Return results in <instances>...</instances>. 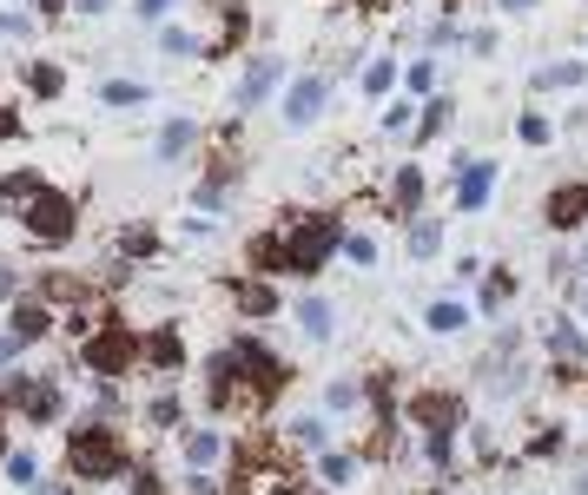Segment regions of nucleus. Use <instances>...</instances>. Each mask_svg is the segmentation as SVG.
<instances>
[{"mask_svg":"<svg viewBox=\"0 0 588 495\" xmlns=\"http://www.w3.org/2000/svg\"><path fill=\"white\" fill-rule=\"evenodd\" d=\"M66 475H73V482H113V475H133L126 436H120L107 417L73 423V436H66Z\"/></svg>","mask_w":588,"mask_h":495,"instance_id":"1","label":"nucleus"},{"mask_svg":"<svg viewBox=\"0 0 588 495\" xmlns=\"http://www.w3.org/2000/svg\"><path fill=\"white\" fill-rule=\"evenodd\" d=\"M133 364H146V338H139L133 323L107 317L100 330H87V344H79V370H87V377H100V383H120Z\"/></svg>","mask_w":588,"mask_h":495,"instance_id":"2","label":"nucleus"},{"mask_svg":"<svg viewBox=\"0 0 588 495\" xmlns=\"http://www.w3.org/2000/svg\"><path fill=\"white\" fill-rule=\"evenodd\" d=\"M338 252H345V231H338V218H330V212L298 218V225L285 231V271H298V278H317Z\"/></svg>","mask_w":588,"mask_h":495,"instance_id":"3","label":"nucleus"},{"mask_svg":"<svg viewBox=\"0 0 588 495\" xmlns=\"http://www.w3.org/2000/svg\"><path fill=\"white\" fill-rule=\"evenodd\" d=\"M0 403L8 409H21V423H34V430H47V423H60V409H66V390H60V377H0Z\"/></svg>","mask_w":588,"mask_h":495,"instance_id":"4","label":"nucleus"},{"mask_svg":"<svg viewBox=\"0 0 588 495\" xmlns=\"http://www.w3.org/2000/svg\"><path fill=\"white\" fill-rule=\"evenodd\" d=\"M403 417L424 430V436H456V430L470 423V403H463L456 390H416V396L403 403Z\"/></svg>","mask_w":588,"mask_h":495,"instance_id":"5","label":"nucleus"},{"mask_svg":"<svg viewBox=\"0 0 588 495\" xmlns=\"http://www.w3.org/2000/svg\"><path fill=\"white\" fill-rule=\"evenodd\" d=\"M73 199H60V192H40L34 205H27V231L40 238V244H66L73 238Z\"/></svg>","mask_w":588,"mask_h":495,"instance_id":"6","label":"nucleus"},{"mask_svg":"<svg viewBox=\"0 0 588 495\" xmlns=\"http://www.w3.org/2000/svg\"><path fill=\"white\" fill-rule=\"evenodd\" d=\"M278 79H285V60H278V53L251 60V66H245V79H238V106H265Z\"/></svg>","mask_w":588,"mask_h":495,"instance_id":"7","label":"nucleus"},{"mask_svg":"<svg viewBox=\"0 0 588 495\" xmlns=\"http://www.w3.org/2000/svg\"><path fill=\"white\" fill-rule=\"evenodd\" d=\"M146 364L152 370H186V338H179V323H159V330H146Z\"/></svg>","mask_w":588,"mask_h":495,"instance_id":"8","label":"nucleus"},{"mask_svg":"<svg viewBox=\"0 0 588 495\" xmlns=\"http://www.w3.org/2000/svg\"><path fill=\"white\" fill-rule=\"evenodd\" d=\"M324 93H330L324 73H304L298 87H291V100H285V119H291V126H311V119L324 113Z\"/></svg>","mask_w":588,"mask_h":495,"instance_id":"9","label":"nucleus"},{"mask_svg":"<svg viewBox=\"0 0 588 495\" xmlns=\"http://www.w3.org/2000/svg\"><path fill=\"white\" fill-rule=\"evenodd\" d=\"M179 449H186V469H199V475H212V469L225 462V436H218V430H186Z\"/></svg>","mask_w":588,"mask_h":495,"instance_id":"10","label":"nucleus"},{"mask_svg":"<svg viewBox=\"0 0 588 495\" xmlns=\"http://www.w3.org/2000/svg\"><path fill=\"white\" fill-rule=\"evenodd\" d=\"M8 330H14L21 344H40L47 330H53V310H47V297H40V291H34V297H21V304H14V323H8Z\"/></svg>","mask_w":588,"mask_h":495,"instance_id":"11","label":"nucleus"},{"mask_svg":"<svg viewBox=\"0 0 588 495\" xmlns=\"http://www.w3.org/2000/svg\"><path fill=\"white\" fill-rule=\"evenodd\" d=\"M549 351H555L562 364H588V330H581L575 317H549Z\"/></svg>","mask_w":588,"mask_h":495,"instance_id":"12","label":"nucleus"},{"mask_svg":"<svg viewBox=\"0 0 588 495\" xmlns=\"http://www.w3.org/2000/svg\"><path fill=\"white\" fill-rule=\"evenodd\" d=\"M581 218H588V186H555L549 192V225L555 231H575Z\"/></svg>","mask_w":588,"mask_h":495,"instance_id":"13","label":"nucleus"},{"mask_svg":"<svg viewBox=\"0 0 588 495\" xmlns=\"http://www.w3.org/2000/svg\"><path fill=\"white\" fill-rule=\"evenodd\" d=\"M489 192H496V165H489V158L463 165V186H456V205H463V212H483V205H489Z\"/></svg>","mask_w":588,"mask_h":495,"instance_id":"14","label":"nucleus"},{"mask_svg":"<svg viewBox=\"0 0 588 495\" xmlns=\"http://www.w3.org/2000/svg\"><path fill=\"white\" fill-rule=\"evenodd\" d=\"M298 330H304L311 344H324L330 330H338V310H330L324 297H304V304H298Z\"/></svg>","mask_w":588,"mask_h":495,"instance_id":"15","label":"nucleus"},{"mask_svg":"<svg viewBox=\"0 0 588 495\" xmlns=\"http://www.w3.org/2000/svg\"><path fill=\"white\" fill-rule=\"evenodd\" d=\"M232 297H238V310H245V317H272V310H278V291H272L265 278H245V284H232Z\"/></svg>","mask_w":588,"mask_h":495,"instance_id":"16","label":"nucleus"},{"mask_svg":"<svg viewBox=\"0 0 588 495\" xmlns=\"http://www.w3.org/2000/svg\"><path fill=\"white\" fill-rule=\"evenodd\" d=\"M424 323L437 330V338H456V330L470 323V304H463V297H437V304L424 310Z\"/></svg>","mask_w":588,"mask_h":495,"instance_id":"17","label":"nucleus"},{"mask_svg":"<svg viewBox=\"0 0 588 495\" xmlns=\"http://www.w3.org/2000/svg\"><path fill=\"white\" fill-rule=\"evenodd\" d=\"M317 475H324L330 488H351V482H358V456H351V449H324V456H317Z\"/></svg>","mask_w":588,"mask_h":495,"instance_id":"18","label":"nucleus"},{"mask_svg":"<svg viewBox=\"0 0 588 495\" xmlns=\"http://www.w3.org/2000/svg\"><path fill=\"white\" fill-rule=\"evenodd\" d=\"M251 271H285V231H259V238H251Z\"/></svg>","mask_w":588,"mask_h":495,"instance_id":"19","label":"nucleus"},{"mask_svg":"<svg viewBox=\"0 0 588 495\" xmlns=\"http://www.w3.org/2000/svg\"><path fill=\"white\" fill-rule=\"evenodd\" d=\"M437 244H443V225H437V218H416V225H410V258H416V265H430Z\"/></svg>","mask_w":588,"mask_h":495,"instance_id":"20","label":"nucleus"},{"mask_svg":"<svg viewBox=\"0 0 588 495\" xmlns=\"http://www.w3.org/2000/svg\"><path fill=\"white\" fill-rule=\"evenodd\" d=\"M510 297H516V271H489V278H483V297H476V310H489V317H496V310L510 304Z\"/></svg>","mask_w":588,"mask_h":495,"instance_id":"21","label":"nucleus"},{"mask_svg":"<svg viewBox=\"0 0 588 495\" xmlns=\"http://www.w3.org/2000/svg\"><path fill=\"white\" fill-rule=\"evenodd\" d=\"M358 403H364V383H358V377H338V383L324 390V409H330V417H351Z\"/></svg>","mask_w":588,"mask_h":495,"instance_id":"22","label":"nucleus"},{"mask_svg":"<svg viewBox=\"0 0 588 495\" xmlns=\"http://www.w3.org/2000/svg\"><path fill=\"white\" fill-rule=\"evenodd\" d=\"M192 139H199V126H192V119H173V126L159 132V158H186Z\"/></svg>","mask_w":588,"mask_h":495,"instance_id":"23","label":"nucleus"},{"mask_svg":"<svg viewBox=\"0 0 588 495\" xmlns=\"http://www.w3.org/2000/svg\"><path fill=\"white\" fill-rule=\"evenodd\" d=\"M47 186H40V173H8V179H0V199H8V205H34Z\"/></svg>","mask_w":588,"mask_h":495,"instance_id":"24","label":"nucleus"},{"mask_svg":"<svg viewBox=\"0 0 588 495\" xmlns=\"http://www.w3.org/2000/svg\"><path fill=\"white\" fill-rule=\"evenodd\" d=\"M179 417H186V403H179L173 390H165V396H152V403H146V423H152V430H179Z\"/></svg>","mask_w":588,"mask_h":495,"instance_id":"25","label":"nucleus"},{"mask_svg":"<svg viewBox=\"0 0 588 495\" xmlns=\"http://www.w3.org/2000/svg\"><path fill=\"white\" fill-rule=\"evenodd\" d=\"M390 192H397V205H403V212H416V205H424V165H403Z\"/></svg>","mask_w":588,"mask_h":495,"instance_id":"26","label":"nucleus"},{"mask_svg":"<svg viewBox=\"0 0 588 495\" xmlns=\"http://www.w3.org/2000/svg\"><path fill=\"white\" fill-rule=\"evenodd\" d=\"M27 87H34V93H40V100H53V93H60V87H66V73H60V66H53V60H34V66H27Z\"/></svg>","mask_w":588,"mask_h":495,"instance_id":"27","label":"nucleus"},{"mask_svg":"<svg viewBox=\"0 0 588 495\" xmlns=\"http://www.w3.org/2000/svg\"><path fill=\"white\" fill-rule=\"evenodd\" d=\"M291 443L324 456V443H330V423H324V417H298V423H291Z\"/></svg>","mask_w":588,"mask_h":495,"instance_id":"28","label":"nucleus"},{"mask_svg":"<svg viewBox=\"0 0 588 495\" xmlns=\"http://www.w3.org/2000/svg\"><path fill=\"white\" fill-rule=\"evenodd\" d=\"M8 482L40 488V456H34V449H8Z\"/></svg>","mask_w":588,"mask_h":495,"instance_id":"29","label":"nucleus"},{"mask_svg":"<svg viewBox=\"0 0 588 495\" xmlns=\"http://www.w3.org/2000/svg\"><path fill=\"white\" fill-rule=\"evenodd\" d=\"M100 100H107V106H139V100H146V87H139V79H107Z\"/></svg>","mask_w":588,"mask_h":495,"instance_id":"30","label":"nucleus"},{"mask_svg":"<svg viewBox=\"0 0 588 495\" xmlns=\"http://www.w3.org/2000/svg\"><path fill=\"white\" fill-rule=\"evenodd\" d=\"M536 87H581V60H562V66H542Z\"/></svg>","mask_w":588,"mask_h":495,"instance_id":"31","label":"nucleus"},{"mask_svg":"<svg viewBox=\"0 0 588 495\" xmlns=\"http://www.w3.org/2000/svg\"><path fill=\"white\" fill-rule=\"evenodd\" d=\"M345 258H351V265H377V238H371V231H351V238H345Z\"/></svg>","mask_w":588,"mask_h":495,"instance_id":"32","label":"nucleus"},{"mask_svg":"<svg viewBox=\"0 0 588 495\" xmlns=\"http://www.w3.org/2000/svg\"><path fill=\"white\" fill-rule=\"evenodd\" d=\"M450 456H456V436H424V462L430 469H450Z\"/></svg>","mask_w":588,"mask_h":495,"instance_id":"33","label":"nucleus"},{"mask_svg":"<svg viewBox=\"0 0 588 495\" xmlns=\"http://www.w3.org/2000/svg\"><path fill=\"white\" fill-rule=\"evenodd\" d=\"M390 79H397V66L390 60H371L364 66V93H390Z\"/></svg>","mask_w":588,"mask_h":495,"instance_id":"34","label":"nucleus"},{"mask_svg":"<svg viewBox=\"0 0 588 495\" xmlns=\"http://www.w3.org/2000/svg\"><path fill=\"white\" fill-rule=\"evenodd\" d=\"M120 252H126V258H152V252H159V238H152V231H126V238H120Z\"/></svg>","mask_w":588,"mask_h":495,"instance_id":"35","label":"nucleus"},{"mask_svg":"<svg viewBox=\"0 0 588 495\" xmlns=\"http://www.w3.org/2000/svg\"><path fill=\"white\" fill-rule=\"evenodd\" d=\"M403 79H410V93H416V100H424V93L437 87V66H430V60H416V66H410Z\"/></svg>","mask_w":588,"mask_h":495,"instance_id":"36","label":"nucleus"},{"mask_svg":"<svg viewBox=\"0 0 588 495\" xmlns=\"http://www.w3.org/2000/svg\"><path fill=\"white\" fill-rule=\"evenodd\" d=\"M21 338H14V330H0V377H14V364H21Z\"/></svg>","mask_w":588,"mask_h":495,"instance_id":"37","label":"nucleus"},{"mask_svg":"<svg viewBox=\"0 0 588 495\" xmlns=\"http://www.w3.org/2000/svg\"><path fill=\"white\" fill-rule=\"evenodd\" d=\"M443 119H450V100H437V106L424 113V126H416V145H424V139H437V132H443Z\"/></svg>","mask_w":588,"mask_h":495,"instance_id":"38","label":"nucleus"},{"mask_svg":"<svg viewBox=\"0 0 588 495\" xmlns=\"http://www.w3.org/2000/svg\"><path fill=\"white\" fill-rule=\"evenodd\" d=\"M126 482H133V495H165V482H159L146 462H133V475H126Z\"/></svg>","mask_w":588,"mask_h":495,"instance_id":"39","label":"nucleus"},{"mask_svg":"<svg viewBox=\"0 0 588 495\" xmlns=\"http://www.w3.org/2000/svg\"><path fill=\"white\" fill-rule=\"evenodd\" d=\"M523 139H529V145H549V119H536V113H523Z\"/></svg>","mask_w":588,"mask_h":495,"instance_id":"40","label":"nucleus"},{"mask_svg":"<svg viewBox=\"0 0 588 495\" xmlns=\"http://www.w3.org/2000/svg\"><path fill=\"white\" fill-rule=\"evenodd\" d=\"M192 47H199V40H192L186 27H165V53H192Z\"/></svg>","mask_w":588,"mask_h":495,"instance_id":"41","label":"nucleus"},{"mask_svg":"<svg viewBox=\"0 0 588 495\" xmlns=\"http://www.w3.org/2000/svg\"><path fill=\"white\" fill-rule=\"evenodd\" d=\"M21 132V113H8V106H0V139H14Z\"/></svg>","mask_w":588,"mask_h":495,"instance_id":"42","label":"nucleus"},{"mask_svg":"<svg viewBox=\"0 0 588 495\" xmlns=\"http://www.w3.org/2000/svg\"><path fill=\"white\" fill-rule=\"evenodd\" d=\"M165 8H173V0H139V14H146V21H159Z\"/></svg>","mask_w":588,"mask_h":495,"instance_id":"43","label":"nucleus"},{"mask_svg":"<svg viewBox=\"0 0 588 495\" xmlns=\"http://www.w3.org/2000/svg\"><path fill=\"white\" fill-rule=\"evenodd\" d=\"M73 8H79V14H107V8H113V0H73Z\"/></svg>","mask_w":588,"mask_h":495,"instance_id":"44","label":"nucleus"},{"mask_svg":"<svg viewBox=\"0 0 588 495\" xmlns=\"http://www.w3.org/2000/svg\"><path fill=\"white\" fill-rule=\"evenodd\" d=\"M575 317H588V284H581V291H575Z\"/></svg>","mask_w":588,"mask_h":495,"instance_id":"45","label":"nucleus"},{"mask_svg":"<svg viewBox=\"0 0 588 495\" xmlns=\"http://www.w3.org/2000/svg\"><path fill=\"white\" fill-rule=\"evenodd\" d=\"M60 8H66V0H40V14H60Z\"/></svg>","mask_w":588,"mask_h":495,"instance_id":"46","label":"nucleus"},{"mask_svg":"<svg viewBox=\"0 0 588 495\" xmlns=\"http://www.w3.org/2000/svg\"><path fill=\"white\" fill-rule=\"evenodd\" d=\"M502 8H536V0H502Z\"/></svg>","mask_w":588,"mask_h":495,"instance_id":"47","label":"nucleus"},{"mask_svg":"<svg viewBox=\"0 0 588 495\" xmlns=\"http://www.w3.org/2000/svg\"><path fill=\"white\" fill-rule=\"evenodd\" d=\"M575 495H588V475H575Z\"/></svg>","mask_w":588,"mask_h":495,"instance_id":"48","label":"nucleus"},{"mask_svg":"<svg viewBox=\"0 0 588 495\" xmlns=\"http://www.w3.org/2000/svg\"><path fill=\"white\" fill-rule=\"evenodd\" d=\"M581 271H588V244H581Z\"/></svg>","mask_w":588,"mask_h":495,"instance_id":"49","label":"nucleus"}]
</instances>
